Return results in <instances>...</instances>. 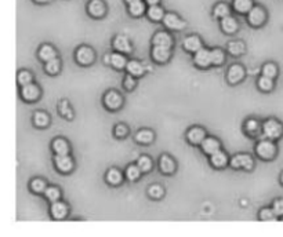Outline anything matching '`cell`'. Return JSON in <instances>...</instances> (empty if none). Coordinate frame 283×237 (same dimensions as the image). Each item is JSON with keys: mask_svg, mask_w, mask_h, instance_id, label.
<instances>
[{"mask_svg": "<svg viewBox=\"0 0 283 237\" xmlns=\"http://www.w3.org/2000/svg\"><path fill=\"white\" fill-rule=\"evenodd\" d=\"M263 131H264L267 138L277 139V138H279L283 134V127L277 120H268L263 125Z\"/></svg>", "mask_w": 283, "mask_h": 237, "instance_id": "6da1fadb", "label": "cell"}, {"mask_svg": "<svg viewBox=\"0 0 283 237\" xmlns=\"http://www.w3.org/2000/svg\"><path fill=\"white\" fill-rule=\"evenodd\" d=\"M257 155L261 159H272L275 156V145L271 141H261L257 145Z\"/></svg>", "mask_w": 283, "mask_h": 237, "instance_id": "7a4b0ae2", "label": "cell"}, {"mask_svg": "<svg viewBox=\"0 0 283 237\" xmlns=\"http://www.w3.org/2000/svg\"><path fill=\"white\" fill-rule=\"evenodd\" d=\"M249 24L253 26H260L261 24H264L265 21V11L261 7H253L252 10L249 11Z\"/></svg>", "mask_w": 283, "mask_h": 237, "instance_id": "3957f363", "label": "cell"}, {"mask_svg": "<svg viewBox=\"0 0 283 237\" xmlns=\"http://www.w3.org/2000/svg\"><path fill=\"white\" fill-rule=\"evenodd\" d=\"M231 166L233 169L250 170L253 167V160L249 155H238L231 160Z\"/></svg>", "mask_w": 283, "mask_h": 237, "instance_id": "277c9868", "label": "cell"}, {"mask_svg": "<svg viewBox=\"0 0 283 237\" xmlns=\"http://www.w3.org/2000/svg\"><path fill=\"white\" fill-rule=\"evenodd\" d=\"M76 59H77V62L82 63V65H90L94 61V53L88 47H80L76 53Z\"/></svg>", "mask_w": 283, "mask_h": 237, "instance_id": "5b68a950", "label": "cell"}, {"mask_svg": "<svg viewBox=\"0 0 283 237\" xmlns=\"http://www.w3.org/2000/svg\"><path fill=\"white\" fill-rule=\"evenodd\" d=\"M195 63L201 68H206L212 63V51L201 49L195 53Z\"/></svg>", "mask_w": 283, "mask_h": 237, "instance_id": "8992f818", "label": "cell"}, {"mask_svg": "<svg viewBox=\"0 0 283 237\" xmlns=\"http://www.w3.org/2000/svg\"><path fill=\"white\" fill-rule=\"evenodd\" d=\"M163 24L170 29H177V31L183 29L185 26V22L178 18L176 14H166L163 17Z\"/></svg>", "mask_w": 283, "mask_h": 237, "instance_id": "52a82bcc", "label": "cell"}, {"mask_svg": "<svg viewBox=\"0 0 283 237\" xmlns=\"http://www.w3.org/2000/svg\"><path fill=\"white\" fill-rule=\"evenodd\" d=\"M104 102H105L107 108L115 111V109H119L120 105H122V98H120V95L118 93H115V91H109V93L105 95Z\"/></svg>", "mask_w": 283, "mask_h": 237, "instance_id": "ba28073f", "label": "cell"}, {"mask_svg": "<svg viewBox=\"0 0 283 237\" xmlns=\"http://www.w3.org/2000/svg\"><path fill=\"white\" fill-rule=\"evenodd\" d=\"M152 57L157 62H166L170 58V49L163 46H155L152 51Z\"/></svg>", "mask_w": 283, "mask_h": 237, "instance_id": "9c48e42d", "label": "cell"}, {"mask_svg": "<svg viewBox=\"0 0 283 237\" xmlns=\"http://www.w3.org/2000/svg\"><path fill=\"white\" fill-rule=\"evenodd\" d=\"M56 164L60 171L63 173H68L73 167V163L71 160V157L68 155H57Z\"/></svg>", "mask_w": 283, "mask_h": 237, "instance_id": "30bf717a", "label": "cell"}, {"mask_svg": "<svg viewBox=\"0 0 283 237\" xmlns=\"http://www.w3.org/2000/svg\"><path fill=\"white\" fill-rule=\"evenodd\" d=\"M202 149L206 155H214L220 150V144L214 138H205V141L202 142Z\"/></svg>", "mask_w": 283, "mask_h": 237, "instance_id": "8fae6325", "label": "cell"}, {"mask_svg": "<svg viewBox=\"0 0 283 237\" xmlns=\"http://www.w3.org/2000/svg\"><path fill=\"white\" fill-rule=\"evenodd\" d=\"M88 13L93 17H102L105 14V4L101 0H91L88 4Z\"/></svg>", "mask_w": 283, "mask_h": 237, "instance_id": "7c38bea8", "label": "cell"}, {"mask_svg": "<svg viewBox=\"0 0 283 237\" xmlns=\"http://www.w3.org/2000/svg\"><path fill=\"white\" fill-rule=\"evenodd\" d=\"M22 98L26 101H35L39 97V88L35 84H26L22 87Z\"/></svg>", "mask_w": 283, "mask_h": 237, "instance_id": "4fadbf2b", "label": "cell"}, {"mask_svg": "<svg viewBox=\"0 0 283 237\" xmlns=\"http://www.w3.org/2000/svg\"><path fill=\"white\" fill-rule=\"evenodd\" d=\"M184 49L187 51H192V53H196L198 50L202 49V42L201 39L196 38V36H189L184 40Z\"/></svg>", "mask_w": 283, "mask_h": 237, "instance_id": "5bb4252c", "label": "cell"}, {"mask_svg": "<svg viewBox=\"0 0 283 237\" xmlns=\"http://www.w3.org/2000/svg\"><path fill=\"white\" fill-rule=\"evenodd\" d=\"M243 75H245L243 68L239 66V65H233L228 70V80L231 81V83H238V81L242 80Z\"/></svg>", "mask_w": 283, "mask_h": 237, "instance_id": "9a60e30c", "label": "cell"}, {"mask_svg": "<svg viewBox=\"0 0 283 237\" xmlns=\"http://www.w3.org/2000/svg\"><path fill=\"white\" fill-rule=\"evenodd\" d=\"M68 212L67 206L61 203V201H54V204L51 206V215L56 219H63Z\"/></svg>", "mask_w": 283, "mask_h": 237, "instance_id": "2e32d148", "label": "cell"}, {"mask_svg": "<svg viewBox=\"0 0 283 237\" xmlns=\"http://www.w3.org/2000/svg\"><path fill=\"white\" fill-rule=\"evenodd\" d=\"M188 141L194 145L202 144L205 141V131L202 128H192V130H189Z\"/></svg>", "mask_w": 283, "mask_h": 237, "instance_id": "e0dca14e", "label": "cell"}, {"mask_svg": "<svg viewBox=\"0 0 283 237\" xmlns=\"http://www.w3.org/2000/svg\"><path fill=\"white\" fill-rule=\"evenodd\" d=\"M233 8L235 11L240 14L249 13L253 8V1L252 0H233Z\"/></svg>", "mask_w": 283, "mask_h": 237, "instance_id": "ac0fdd59", "label": "cell"}, {"mask_svg": "<svg viewBox=\"0 0 283 237\" xmlns=\"http://www.w3.org/2000/svg\"><path fill=\"white\" fill-rule=\"evenodd\" d=\"M221 26H222V31L225 33H233L238 29V22L232 17H225V18L221 19Z\"/></svg>", "mask_w": 283, "mask_h": 237, "instance_id": "d6986e66", "label": "cell"}, {"mask_svg": "<svg viewBox=\"0 0 283 237\" xmlns=\"http://www.w3.org/2000/svg\"><path fill=\"white\" fill-rule=\"evenodd\" d=\"M153 46H163V47H171V38L166 32H159L153 38Z\"/></svg>", "mask_w": 283, "mask_h": 237, "instance_id": "ffe728a7", "label": "cell"}, {"mask_svg": "<svg viewBox=\"0 0 283 237\" xmlns=\"http://www.w3.org/2000/svg\"><path fill=\"white\" fill-rule=\"evenodd\" d=\"M39 57H40L42 61L49 62L53 58H56V51H54V49H53L51 46H43V47L39 50Z\"/></svg>", "mask_w": 283, "mask_h": 237, "instance_id": "44dd1931", "label": "cell"}, {"mask_svg": "<svg viewBox=\"0 0 283 237\" xmlns=\"http://www.w3.org/2000/svg\"><path fill=\"white\" fill-rule=\"evenodd\" d=\"M159 167L164 174H171L174 171V163L169 156H162L160 157V162H159Z\"/></svg>", "mask_w": 283, "mask_h": 237, "instance_id": "7402d4cb", "label": "cell"}, {"mask_svg": "<svg viewBox=\"0 0 283 237\" xmlns=\"http://www.w3.org/2000/svg\"><path fill=\"white\" fill-rule=\"evenodd\" d=\"M53 150L56 152L57 155H68L70 145L67 144L64 139H56V141L53 142Z\"/></svg>", "mask_w": 283, "mask_h": 237, "instance_id": "603a6c76", "label": "cell"}, {"mask_svg": "<svg viewBox=\"0 0 283 237\" xmlns=\"http://www.w3.org/2000/svg\"><path fill=\"white\" fill-rule=\"evenodd\" d=\"M113 46H115L116 50L122 51V53H129L130 51V44H129V40L125 36H118L113 42Z\"/></svg>", "mask_w": 283, "mask_h": 237, "instance_id": "cb8c5ba5", "label": "cell"}, {"mask_svg": "<svg viewBox=\"0 0 283 237\" xmlns=\"http://www.w3.org/2000/svg\"><path fill=\"white\" fill-rule=\"evenodd\" d=\"M226 163H228V159H226L225 153L222 152H215L214 155H212V164L214 167H224Z\"/></svg>", "mask_w": 283, "mask_h": 237, "instance_id": "d4e9b609", "label": "cell"}, {"mask_svg": "<svg viewBox=\"0 0 283 237\" xmlns=\"http://www.w3.org/2000/svg\"><path fill=\"white\" fill-rule=\"evenodd\" d=\"M127 70H129V73L133 76H141L144 73L142 65L137 62V61H130V62L127 63Z\"/></svg>", "mask_w": 283, "mask_h": 237, "instance_id": "484cf974", "label": "cell"}, {"mask_svg": "<svg viewBox=\"0 0 283 237\" xmlns=\"http://www.w3.org/2000/svg\"><path fill=\"white\" fill-rule=\"evenodd\" d=\"M148 17L152 19V21H160V19H163V10L160 8L159 6H151L149 7V10H148Z\"/></svg>", "mask_w": 283, "mask_h": 237, "instance_id": "4316f807", "label": "cell"}, {"mask_svg": "<svg viewBox=\"0 0 283 237\" xmlns=\"http://www.w3.org/2000/svg\"><path fill=\"white\" fill-rule=\"evenodd\" d=\"M228 14H229V7L226 6L225 3H220L214 7V17L222 19L228 17Z\"/></svg>", "mask_w": 283, "mask_h": 237, "instance_id": "83f0119b", "label": "cell"}, {"mask_svg": "<svg viewBox=\"0 0 283 237\" xmlns=\"http://www.w3.org/2000/svg\"><path fill=\"white\" fill-rule=\"evenodd\" d=\"M258 87L263 91H271L272 87H274V81H272V77H268V76H261L260 80H258Z\"/></svg>", "mask_w": 283, "mask_h": 237, "instance_id": "f1b7e54d", "label": "cell"}, {"mask_svg": "<svg viewBox=\"0 0 283 237\" xmlns=\"http://www.w3.org/2000/svg\"><path fill=\"white\" fill-rule=\"evenodd\" d=\"M129 11H130V14L134 15V17H139V15H141V14L145 11L144 3H142L141 0H140V1H136V3H132L130 7H129Z\"/></svg>", "mask_w": 283, "mask_h": 237, "instance_id": "f546056e", "label": "cell"}, {"mask_svg": "<svg viewBox=\"0 0 283 237\" xmlns=\"http://www.w3.org/2000/svg\"><path fill=\"white\" fill-rule=\"evenodd\" d=\"M136 139L139 141L140 144H151L152 139H153V134L148 130H144V131H140L137 134Z\"/></svg>", "mask_w": 283, "mask_h": 237, "instance_id": "4dcf8cb0", "label": "cell"}, {"mask_svg": "<svg viewBox=\"0 0 283 237\" xmlns=\"http://www.w3.org/2000/svg\"><path fill=\"white\" fill-rule=\"evenodd\" d=\"M107 181L111 183V185H118L122 181V174H120L118 170H111L108 171L107 174Z\"/></svg>", "mask_w": 283, "mask_h": 237, "instance_id": "1f68e13d", "label": "cell"}, {"mask_svg": "<svg viewBox=\"0 0 283 237\" xmlns=\"http://www.w3.org/2000/svg\"><path fill=\"white\" fill-rule=\"evenodd\" d=\"M140 174H141V170H140L139 166H130V167L126 170V177L129 181H136V179H139Z\"/></svg>", "mask_w": 283, "mask_h": 237, "instance_id": "d6a6232c", "label": "cell"}, {"mask_svg": "<svg viewBox=\"0 0 283 237\" xmlns=\"http://www.w3.org/2000/svg\"><path fill=\"white\" fill-rule=\"evenodd\" d=\"M111 63H112L115 68L122 69L126 65V58L122 56V54H112L111 56Z\"/></svg>", "mask_w": 283, "mask_h": 237, "instance_id": "836d02e7", "label": "cell"}, {"mask_svg": "<svg viewBox=\"0 0 283 237\" xmlns=\"http://www.w3.org/2000/svg\"><path fill=\"white\" fill-rule=\"evenodd\" d=\"M228 50H229V53L232 56H240L245 51V46L240 43V42H232V43H229V46H228Z\"/></svg>", "mask_w": 283, "mask_h": 237, "instance_id": "e575fe53", "label": "cell"}, {"mask_svg": "<svg viewBox=\"0 0 283 237\" xmlns=\"http://www.w3.org/2000/svg\"><path fill=\"white\" fill-rule=\"evenodd\" d=\"M33 121L39 127H46V125L49 124V116L43 112H38L35 115V118H33Z\"/></svg>", "mask_w": 283, "mask_h": 237, "instance_id": "d590c367", "label": "cell"}, {"mask_svg": "<svg viewBox=\"0 0 283 237\" xmlns=\"http://www.w3.org/2000/svg\"><path fill=\"white\" fill-rule=\"evenodd\" d=\"M260 219H261V221H267V222L275 221V219H277V214L274 212V210L264 208V210H261V212H260Z\"/></svg>", "mask_w": 283, "mask_h": 237, "instance_id": "8d00e7d4", "label": "cell"}, {"mask_svg": "<svg viewBox=\"0 0 283 237\" xmlns=\"http://www.w3.org/2000/svg\"><path fill=\"white\" fill-rule=\"evenodd\" d=\"M46 70L50 73V75H56L57 72L60 70V61L57 58H53L51 61L46 63Z\"/></svg>", "mask_w": 283, "mask_h": 237, "instance_id": "74e56055", "label": "cell"}, {"mask_svg": "<svg viewBox=\"0 0 283 237\" xmlns=\"http://www.w3.org/2000/svg\"><path fill=\"white\" fill-rule=\"evenodd\" d=\"M137 166H139L140 170H141V171H144V173L149 171V170H151V167H152L149 157H146V156L140 157L139 163H137Z\"/></svg>", "mask_w": 283, "mask_h": 237, "instance_id": "f35d334b", "label": "cell"}, {"mask_svg": "<svg viewBox=\"0 0 283 237\" xmlns=\"http://www.w3.org/2000/svg\"><path fill=\"white\" fill-rule=\"evenodd\" d=\"M44 194H46V197L50 200V201H58V199H60V190L57 189V187H49V189H46V192H44Z\"/></svg>", "mask_w": 283, "mask_h": 237, "instance_id": "ab89813d", "label": "cell"}, {"mask_svg": "<svg viewBox=\"0 0 283 237\" xmlns=\"http://www.w3.org/2000/svg\"><path fill=\"white\" fill-rule=\"evenodd\" d=\"M224 62V53L221 50L212 51V63L213 65H221Z\"/></svg>", "mask_w": 283, "mask_h": 237, "instance_id": "60d3db41", "label": "cell"}, {"mask_svg": "<svg viewBox=\"0 0 283 237\" xmlns=\"http://www.w3.org/2000/svg\"><path fill=\"white\" fill-rule=\"evenodd\" d=\"M277 73H278V69L274 63H267V65H264V68H263V75L268 76V77H275Z\"/></svg>", "mask_w": 283, "mask_h": 237, "instance_id": "b9f144b4", "label": "cell"}, {"mask_svg": "<svg viewBox=\"0 0 283 237\" xmlns=\"http://www.w3.org/2000/svg\"><path fill=\"white\" fill-rule=\"evenodd\" d=\"M60 112H61L63 116H65V118H72V116H73V113L71 111V108L67 101H63V102H61V105H60Z\"/></svg>", "mask_w": 283, "mask_h": 237, "instance_id": "7bdbcfd3", "label": "cell"}, {"mask_svg": "<svg viewBox=\"0 0 283 237\" xmlns=\"http://www.w3.org/2000/svg\"><path fill=\"white\" fill-rule=\"evenodd\" d=\"M148 193H149L152 199H160V197L163 196V189L160 186H157V185H155V186L149 187Z\"/></svg>", "mask_w": 283, "mask_h": 237, "instance_id": "ee69618b", "label": "cell"}, {"mask_svg": "<svg viewBox=\"0 0 283 237\" xmlns=\"http://www.w3.org/2000/svg\"><path fill=\"white\" fill-rule=\"evenodd\" d=\"M258 130H260V125H258L256 120H249L246 123V131L249 132V134H257Z\"/></svg>", "mask_w": 283, "mask_h": 237, "instance_id": "f6af8a7d", "label": "cell"}, {"mask_svg": "<svg viewBox=\"0 0 283 237\" xmlns=\"http://www.w3.org/2000/svg\"><path fill=\"white\" fill-rule=\"evenodd\" d=\"M31 80H32V76L31 73H28V72H21L18 75V83L19 86H26V84H31Z\"/></svg>", "mask_w": 283, "mask_h": 237, "instance_id": "bcb514c9", "label": "cell"}, {"mask_svg": "<svg viewBox=\"0 0 283 237\" xmlns=\"http://www.w3.org/2000/svg\"><path fill=\"white\" fill-rule=\"evenodd\" d=\"M31 187L35 192L40 193V192H44V189H46V182L42 181V179H35V181H32Z\"/></svg>", "mask_w": 283, "mask_h": 237, "instance_id": "7dc6e473", "label": "cell"}, {"mask_svg": "<svg viewBox=\"0 0 283 237\" xmlns=\"http://www.w3.org/2000/svg\"><path fill=\"white\" fill-rule=\"evenodd\" d=\"M272 210L277 214V217H283V200H275V201H274V206H272Z\"/></svg>", "mask_w": 283, "mask_h": 237, "instance_id": "c3c4849f", "label": "cell"}, {"mask_svg": "<svg viewBox=\"0 0 283 237\" xmlns=\"http://www.w3.org/2000/svg\"><path fill=\"white\" fill-rule=\"evenodd\" d=\"M126 134H127V128L123 124H119L115 127V135L118 138L126 137Z\"/></svg>", "mask_w": 283, "mask_h": 237, "instance_id": "681fc988", "label": "cell"}, {"mask_svg": "<svg viewBox=\"0 0 283 237\" xmlns=\"http://www.w3.org/2000/svg\"><path fill=\"white\" fill-rule=\"evenodd\" d=\"M134 86H136V81H134V79H133L132 76H127L126 79H125V87H126L127 90H132Z\"/></svg>", "mask_w": 283, "mask_h": 237, "instance_id": "f907efd6", "label": "cell"}, {"mask_svg": "<svg viewBox=\"0 0 283 237\" xmlns=\"http://www.w3.org/2000/svg\"><path fill=\"white\" fill-rule=\"evenodd\" d=\"M146 3H148V4H151V6H155V4L159 3V0H146Z\"/></svg>", "mask_w": 283, "mask_h": 237, "instance_id": "816d5d0a", "label": "cell"}, {"mask_svg": "<svg viewBox=\"0 0 283 237\" xmlns=\"http://www.w3.org/2000/svg\"><path fill=\"white\" fill-rule=\"evenodd\" d=\"M105 62H107V63L111 62V57H109V56H105Z\"/></svg>", "mask_w": 283, "mask_h": 237, "instance_id": "f5cc1de1", "label": "cell"}, {"mask_svg": "<svg viewBox=\"0 0 283 237\" xmlns=\"http://www.w3.org/2000/svg\"><path fill=\"white\" fill-rule=\"evenodd\" d=\"M129 4H132V3H136V1H140V0H126Z\"/></svg>", "mask_w": 283, "mask_h": 237, "instance_id": "db71d44e", "label": "cell"}, {"mask_svg": "<svg viewBox=\"0 0 283 237\" xmlns=\"http://www.w3.org/2000/svg\"><path fill=\"white\" fill-rule=\"evenodd\" d=\"M35 1H38V3H46V1H49V0H35Z\"/></svg>", "mask_w": 283, "mask_h": 237, "instance_id": "11a10c76", "label": "cell"}, {"mask_svg": "<svg viewBox=\"0 0 283 237\" xmlns=\"http://www.w3.org/2000/svg\"><path fill=\"white\" fill-rule=\"evenodd\" d=\"M281 181H282V183H283V174H282V177H281Z\"/></svg>", "mask_w": 283, "mask_h": 237, "instance_id": "9f6ffc18", "label": "cell"}]
</instances>
